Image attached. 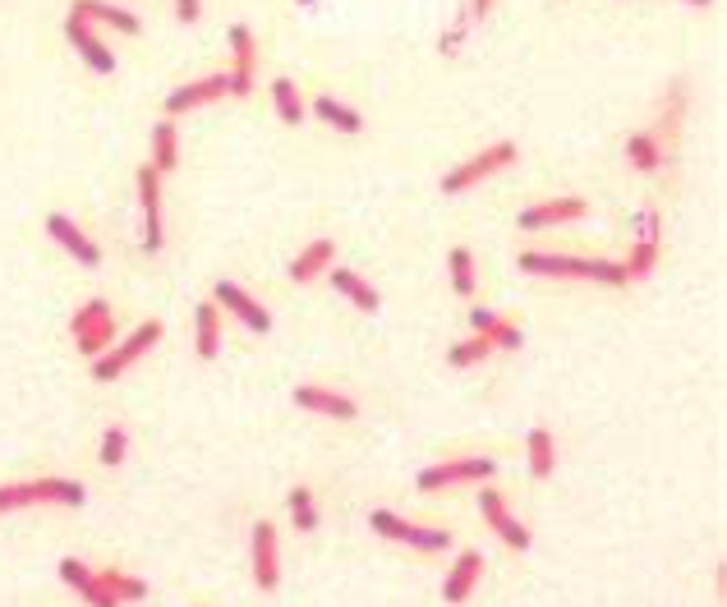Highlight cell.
I'll use <instances>...</instances> for the list:
<instances>
[{
    "instance_id": "6da1fadb",
    "label": "cell",
    "mask_w": 727,
    "mask_h": 607,
    "mask_svg": "<svg viewBox=\"0 0 727 607\" xmlns=\"http://www.w3.org/2000/svg\"><path fill=\"white\" fill-rule=\"evenodd\" d=\"M525 277H557V281H594V286H626V267L608 258H571V254H543L525 249L516 258Z\"/></svg>"
},
{
    "instance_id": "7a4b0ae2",
    "label": "cell",
    "mask_w": 727,
    "mask_h": 607,
    "mask_svg": "<svg viewBox=\"0 0 727 607\" xmlns=\"http://www.w3.org/2000/svg\"><path fill=\"white\" fill-rule=\"evenodd\" d=\"M88 488L74 479H23V483H0V515L28 511V506H83Z\"/></svg>"
},
{
    "instance_id": "3957f363",
    "label": "cell",
    "mask_w": 727,
    "mask_h": 607,
    "mask_svg": "<svg viewBox=\"0 0 727 607\" xmlns=\"http://www.w3.org/2000/svg\"><path fill=\"white\" fill-rule=\"evenodd\" d=\"M521 162V147L511 143V138H498V143H489L483 152H474V157H465L461 166H451L447 175H442V194L447 198H457V194H470L474 185H483V179H493L498 171H506V166H516Z\"/></svg>"
},
{
    "instance_id": "277c9868",
    "label": "cell",
    "mask_w": 727,
    "mask_h": 607,
    "mask_svg": "<svg viewBox=\"0 0 727 607\" xmlns=\"http://www.w3.org/2000/svg\"><path fill=\"white\" fill-rule=\"evenodd\" d=\"M162 337H166V327H162L157 318H153V322H139L125 341H115L111 350H102V354L93 359V378H98V382H115V378H125V373L134 369V363H139L147 350H153Z\"/></svg>"
},
{
    "instance_id": "5b68a950",
    "label": "cell",
    "mask_w": 727,
    "mask_h": 607,
    "mask_svg": "<svg viewBox=\"0 0 727 607\" xmlns=\"http://www.w3.org/2000/svg\"><path fill=\"white\" fill-rule=\"evenodd\" d=\"M369 525H373V534H382L391 543H406V548H414V553H447L451 548V534L447 529L414 525V521H406V515L387 511V506H373L369 511Z\"/></svg>"
},
{
    "instance_id": "8992f818",
    "label": "cell",
    "mask_w": 727,
    "mask_h": 607,
    "mask_svg": "<svg viewBox=\"0 0 727 607\" xmlns=\"http://www.w3.org/2000/svg\"><path fill=\"white\" fill-rule=\"evenodd\" d=\"M70 337H74L79 354H88V359H98L102 350H111V346H115V318H111V304H106V299H88V304H79L74 318H70Z\"/></svg>"
},
{
    "instance_id": "52a82bcc",
    "label": "cell",
    "mask_w": 727,
    "mask_h": 607,
    "mask_svg": "<svg viewBox=\"0 0 727 607\" xmlns=\"http://www.w3.org/2000/svg\"><path fill=\"white\" fill-rule=\"evenodd\" d=\"M498 474V465L489 455H461V461H442V465H429L419 470L414 488L419 493H442V488H457V483H489Z\"/></svg>"
},
{
    "instance_id": "ba28073f",
    "label": "cell",
    "mask_w": 727,
    "mask_h": 607,
    "mask_svg": "<svg viewBox=\"0 0 727 607\" xmlns=\"http://www.w3.org/2000/svg\"><path fill=\"white\" fill-rule=\"evenodd\" d=\"M134 194H139V217H143V254H157L166 245V226H162V175L153 166L134 171Z\"/></svg>"
},
{
    "instance_id": "9c48e42d",
    "label": "cell",
    "mask_w": 727,
    "mask_h": 607,
    "mask_svg": "<svg viewBox=\"0 0 727 607\" xmlns=\"http://www.w3.org/2000/svg\"><path fill=\"white\" fill-rule=\"evenodd\" d=\"M222 97H231V74H226V70L203 74V79H194V83H180V88H171V93H166V120L190 115V111L212 106V102H222Z\"/></svg>"
},
{
    "instance_id": "30bf717a",
    "label": "cell",
    "mask_w": 727,
    "mask_h": 607,
    "mask_svg": "<svg viewBox=\"0 0 727 607\" xmlns=\"http://www.w3.org/2000/svg\"><path fill=\"white\" fill-rule=\"evenodd\" d=\"M212 304H217V309H226L239 327H249V331H258V337H267V331H272V313L263 309V304L245 290V286H239V281H217V286H212Z\"/></svg>"
},
{
    "instance_id": "8fae6325",
    "label": "cell",
    "mask_w": 727,
    "mask_h": 607,
    "mask_svg": "<svg viewBox=\"0 0 727 607\" xmlns=\"http://www.w3.org/2000/svg\"><path fill=\"white\" fill-rule=\"evenodd\" d=\"M231 97H249L254 93V79H258V38L249 23H235L231 28Z\"/></svg>"
},
{
    "instance_id": "7c38bea8",
    "label": "cell",
    "mask_w": 727,
    "mask_h": 607,
    "mask_svg": "<svg viewBox=\"0 0 727 607\" xmlns=\"http://www.w3.org/2000/svg\"><path fill=\"white\" fill-rule=\"evenodd\" d=\"M479 515H483V525H489L506 548H516V553H525L530 543H534V534H530V525H521L516 515H511V506H506V497L498 493V488H479Z\"/></svg>"
},
{
    "instance_id": "4fadbf2b",
    "label": "cell",
    "mask_w": 727,
    "mask_h": 607,
    "mask_svg": "<svg viewBox=\"0 0 727 607\" xmlns=\"http://www.w3.org/2000/svg\"><path fill=\"white\" fill-rule=\"evenodd\" d=\"M65 42L79 51V60L93 74H115V51L106 47L102 28H93V23L79 19V14H65Z\"/></svg>"
},
{
    "instance_id": "5bb4252c",
    "label": "cell",
    "mask_w": 727,
    "mask_h": 607,
    "mask_svg": "<svg viewBox=\"0 0 727 607\" xmlns=\"http://www.w3.org/2000/svg\"><path fill=\"white\" fill-rule=\"evenodd\" d=\"M590 217V203L575 198V194H557V198H543L534 207L521 212V230H553V226H571V222H585Z\"/></svg>"
},
{
    "instance_id": "9a60e30c",
    "label": "cell",
    "mask_w": 727,
    "mask_h": 607,
    "mask_svg": "<svg viewBox=\"0 0 727 607\" xmlns=\"http://www.w3.org/2000/svg\"><path fill=\"white\" fill-rule=\"evenodd\" d=\"M47 235H51L55 245L65 249L79 267H102V249H98V239L88 235V230H79V222H74V217H65V212H51V217H47Z\"/></svg>"
},
{
    "instance_id": "2e32d148",
    "label": "cell",
    "mask_w": 727,
    "mask_h": 607,
    "mask_svg": "<svg viewBox=\"0 0 727 607\" xmlns=\"http://www.w3.org/2000/svg\"><path fill=\"white\" fill-rule=\"evenodd\" d=\"M249 562H254V585L263 594H272L281 585V562H277V529H272L267 521L254 525L249 534Z\"/></svg>"
},
{
    "instance_id": "e0dca14e",
    "label": "cell",
    "mask_w": 727,
    "mask_h": 607,
    "mask_svg": "<svg viewBox=\"0 0 727 607\" xmlns=\"http://www.w3.org/2000/svg\"><path fill=\"white\" fill-rule=\"evenodd\" d=\"M290 401L299 410H309V414H322V419H355L359 414L355 397H346V391H331V387H295Z\"/></svg>"
},
{
    "instance_id": "ac0fdd59",
    "label": "cell",
    "mask_w": 727,
    "mask_h": 607,
    "mask_svg": "<svg viewBox=\"0 0 727 607\" xmlns=\"http://www.w3.org/2000/svg\"><path fill=\"white\" fill-rule=\"evenodd\" d=\"M70 14L88 19L93 28H115V33H125V38H134L139 28H143V19H139L134 10H125V6H111V0H74Z\"/></svg>"
},
{
    "instance_id": "d6986e66",
    "label": "cell",
    "mask_w": 727,
    "mask_h": 607,
    "mask_svg": "<svg viewBox=\"0 0 727 607\" xmlns=\"http://www.w3.org/2000/svg\"><path fill=\"white\" fill-rule=\"evenodd\" d=\"M470 327H474V337H483L493 350H521L525 346L521 327L511 318H502V313H493V309H483V304H474V309H470Z\"/></svg>"
},
{
    "instance_id": "ffe728a7",
    "label": "cell",
    "mask_w": 727,
    "mask_h": 607,
    "mask_svg": "<svg viewBox=\"0 0 727 607\" xmlns=\"http://www.w3.org/2000/svg\"><path fill=\"white\" fill-rule=\"evenodd\" d=\"M60 580H65L88 607H120V603L106 594V585L98 580V570L88 566V562H79V557H65V562H60Z\"/></svg>"
},
{
    "instance_id": "44dd1931",
    "label": "cell",
    "mask_w": 727,
    "mask_h": 607,
    "mask_svg": "<svg viewBox=\"0 0 727 607\" xmlns=\"http://www.w3.org/2000/svg\"><path fill=\"white\" fill-rule=\"evenodd\" d=\"M483 580V557L474 553V548H465L461 557H457V566L447 570V585H442V598L447 603H465L470 594H474V585Z\"/></svg>"
},
{
    "instance_id": "7402d4cb",
    "label": "cell",
    "mask_w": 727,
    "mask_h": 607,
    "mask_svg": "<svg viewBox=\"0 0 727 607\" xmlns=\"http://www.w3.org/2000/svg\"><path fill=\"white\" fill-rule=\"evenodd\" d=\"M327 277H331V286H337V295H346L359 313H378L382 309V295L359 277V271H350V267H327Z\"/></svg>"
},
{
    "instance_id": "603a6c76",
    "label": "cell",
    "mask_w": 727,
    "mask_h": 607,
    "mask_svg": "<svg viewBox=\"0 0 727 607\" xmlns=\"http://www.w3.org/2000/svg\"><path fill=\"white\" fill-rule=\"evenodd\" d=\"M309 111L322 120V125H331V130H337V134H364V115H359L350 102L331 97V93H318V97L309 102Z\"/></svg>"
},
{
    "instance_id": "cb8c5ba5",
    "label": "cell",
    "mask_w": 727,
    "mask_h": 607,
    "mask_svg": "<svg viewBox=\"0 0 727 607\" xmlns=\"http://www.w3.org/2000/svg\"><path fill=\"white\" fill-rule=\"evenodd\" d=\"M337 263V245L331 239H314L309 249H299L295 254V263H290V281H299V286H309V281H318L322 271Z\"/></svg>"
},
{
    "instance_id": "d4e9b609",
    "label": "cell",
    "mask_w": 727,
    "mask_h": 607,
    "mask_svg": "<svg viewBox=\"0 0 727 607\" xmlns=\"http://www.w3.org/2000/svg\"><path fill=\"white\" fill-rule=\"evenodd\" d=\"M194 350H198V359L222 354V309L212 299L194 309Z\"/></svg>"
},
{
    "instance_id": "484cf974",
    "label": "cell",
    "mask_w": 727,
    "mask_h": 607,
    "mask_svg": "<svg viewBox=\"0 0 727 607\" xmlns=\"http://www.w3.org/2000/svg\"><path fill=\"white\" fill-rule=\"evenodd\" d=\"M663 157H668V147H663V138H658L654 130H641V134L626 138V162H631V171L654 175V171L663 166Z\"/></svg>"
},
{
    "instance_id": "4316f807",
    "label": "cell",
    "mask_w": 727,
    "mask_h": 607,
    "mask_svg": "<svg viewBox=\"0 0 727 607\" xmlns=\"http://www.w3.org/2000/svg\"><path fill=\"white\" fill-rule=\"evenodd\" d=\"M147 166H153L157 175H171L180 166V130H175V120H157V125H153V157H147Z\"/></svg>"
},
{
    "instance_id": "83f0119b",
    "label": "cell",
    "mask_w": 727,
    "mask_h": 607,
    "mask_svg": "<svg viewBox=\"0 0 727 607\" xmlns=\"http://www.w3.org/2000/svg\"><path fill=\"white\" fill-rule=\"evenodd\" d=\"M272 106H277V115H281V125H305L309 120V102L299 97V88H295V79H272Z\"/></svg>"
},
{
    "instance_id": "f1b7e54d",
    "label": "cell",
    "mask_w": 727,
    "mask_h": 607,
    "mask_svg": "<svg viewBox=\"0 0 727 607\" xmlns=\"http://www.w3.org/2000/svg\"><path fill=\"white\" fill-rule=\"evenodd\" d=\"M525 451H530V474L534 479H553L557 474V438L549 429H530Z\"/></svg>"
},
{
    "instance_id": "f546056e",
    "label": "cell",
    "mask_w": 727,
    "mask_h": 607,
    "mask_svg": "<svg viewBox=\"0 0 727 607\" xmlns=\"http://www.w3.org/2000/svg\"><path fill=\"white\" fill-rule=\"evenodd\" d=\"M447 277H451V290H457L461 299H470L479 290V271H474V254L465 245H457L447 254Z\"/></svg>"
},
{
    "instance_id": "4dcf8cb0",
    "label": "cell",
    "mask_w": 727,
    "mask_h": 607,
    "mask_svg": "<svg viewBox=\"0 0 727 607\" xmlns=\"http://www.w3.org/2000/svg\"><path fill=\"white\" fill-rule=\"evenodd\" d=\"M98 580L106 585V594L125 607V603H143L147 598V585L139 580V575H125V570H98Z\"/></svg>"
},
{
    "instance_id": "1f68e13d",
    "label": "cell",
    "mask_w": 727,
    "mask_h": 607,
    "mask_svg": "<svg viewBox=\"0 0 727 607\" xmlns=\"http://www.w3.org/2000/svg\"><path fill=\"white\" fill-rule=\"evenodd\" d=\"M290 521H295V529L299 534H314L318 529V502H314V493L309 488H290Z\"/></svg>"
},
{
    "instance_id": "d6a6232c",
    "label": "cell",
    "mask_w": 727,
    "mask_h": 607,
    "mask_svg": "<svg viewBox=\"0 0 727 607\" xmlns=\"http://www.w3.org/2000/svg\"><path fill=\"white\" fill-rule=\"evenodd\" d=\"M489 354H493L489 341H483V337H470V341H461V346L447 350V363H451V369H479V363L489 359Z\"/></svg>"
},
{
    "instance_id": "836d02e7",
    "label": "cell",
    "mask_w": 727,
    "mask_h": 607,
    "mask_svg": "<svg viewBox=\"0 0 727 607\" xmlns=\"http://www.w3.org/2000/svg\"><path fill=\"white\" fill-rule=\"evenodd\" d=\"M130 455V433L120 429V423H106L102 429V446H98V461L102 465H120Z\"/></svg>"
},
{
    "instance_id": "e575fe53",
    "label": "cell",
    "mask_w": 727,
    "mask_h": 607,
    "mask_svg": "<svg viewBox=\"0 0 727 607\" xmlns=\"http://www.w3.org/2000/svg\"><path fill=\"white\" fill-rule=\"evenodd\" d=\"M470 28H474V23H470V14H465V6H461V14L451 19V28L438 38V51H442L447 60H451V55H461V47H465V38H470Z\"/></svg>"
},
{
    "instance_id": "d590c367",
    "label": "cell",
    "mask_w": 727,
    "mask_h": 607,
    "mask_svg": "<svg viewBox=\"0 0 727 607\" xmlns=\"http://www.w3.org/2000/svg\"><path fill=\"white\" fill-rule=\"evenodd\" d=\"M198 14H203V0H175V19L180 23H198Z\"/></svg>"
},
{
    "instance_id": "8d00e7d4",
    "label": "cell",
    "mask_w": 727,
    "mask_h": 607,
    "mask_svg": "<svg viewBox=\"0 0 727 607\" xmlns=\"http://www.w3.org/2000/svg\"><path fill=\"white\" fill-rule=\"evenodd\" d=\"M493 6H498V0H465V14H470V23H483V19L493 14Z\"/></svg>"
},
{
    "instance_id": "74e56055",
    "label": "cell",
    "mask_w": 727,
    "mask_h": 607,
    "mask_svg": "<svg viewBox=\"0 0 727 607\" xmlns=\"http://www.w3.org/2000/svg\"><path fill=\"white\" fill-rule=\"evenodd\" d=\"M682 6H690V10H709L714 0H682Z\"/></svg>"
}]
</instances>
